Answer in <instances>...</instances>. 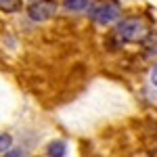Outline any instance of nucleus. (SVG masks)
<instances>
[{
    "label": "nucleus",
    "mask_w": 157,
    "mask_h": 157,
    "mask_svg": "<svg viewBox=\"0 0 157 157\" xmlns=\"http://www.w3.org/2000/svg\"><path fill=\"white\" fill-rule=\"evenodd\" d=\"M63 2L69 11H86L90 6V0H63Z\"/></svg>",
    "instance_id": "nucleus-6"
},
{
    "label": "nucleus",
    "mask_w": 157,
    "mask_h": 157,
    "mask_svg": "<svg viewBox=\"0 0 157 157\" xmlns=\"http://www.w3.org/2000/svg\"><path fill=\"white\" fill-rule=\"evenodd\" d=\"M11 149V136L9 134H0V153Z\"/></svg>",
    "instance_id": "nucleus-8"
},
{
    "label": "nucleus",
    "mask_w": 157,
    "mask_h": 157,
    "mask_svg": "<svg viewBox=\"0 0 157 157\" xmlns=\"http://www.w3.org/2000/svg\"><path fill=\"white\" fill-rule=\"evenodd\" d=\"M149 34V27L143 19H136V17H130V19H124L117 23L113 36L117 38L120 42H143Z\"/></svg>",
    "instance_id": "nucleus-1"
},
{
    "label": "nucleus",
    "mask_w": 157,
    "mask_h": 157,
    "mask_svg": "<svg viewBox=\"0 0 157 157\" xmlns=\"http://www.w3.org/2000/svg\"><path fill=\"white\" fill-rule=\"evenodd\" d=\"M120 17V4L117 2H103L97 9H92V19L101 25H107Z\"/></svg>",
    "instance_id": "nucleus-3"
},
{
    "label": "nucleus",
    "mask_w": 157,
    "mask_h": 157,
    "mask_svg": "<svg viewBox=\"0 0 157 157\" xmlns=\"http://www.w3.org/2000/svg\"><path fill=\"white\" fill-rule=\"evenodd\" d=\"M65 153H67V147H65V143H61V140H57V143H50V147H48V155H50V157H65Z\"/></svg>",
    "instance_id": "nucleus-5"
},
{
    "label": "nucleus",
    "mask_w": 157,
    "mask_h": 157,
    "mask_svg": "<svg viewBox=\"0 0 157 157\" xmlns=\"http://www.w3.org/2000/svg\"><path fill=\"white\" fill-rule=\"evenodd\" d=\"M57 13V0H29L27 15L34 21H48Z\"/></svg>",
    "instance_id": "nucleus-2"
},
{
    "label": "nucleus",
    "mask_w": 157,
    "mask_h": 157,
    "mask_svg": "<svg viewBox=\"0 0 157 157\" xmlns=\"http://www.w3.org/2000/svg\"><path fill=\"white\" fill-rule=\"evenodd\" d=\"M145 44V59H151V61H157V32L155 34H147V38L143 40Z\"/></svg>",
    "instance_id": "nucleus-4"
},
{
    "label": "nucleus",
    "mask_w": 157,
    "mask_h": 157,
    "mask_svg": "<svg viewBox=\"0 0 157 157\" xmlns=\"http://www.w3.org/2000/svg\"><path fill=\"white\" fill-rule=\"evenodd\" d=\"M151 82H153V84L157 86V65H155V69L151 71Z\"/></svg>",
    "instance_id": "nucleus-9"
},
{
    "label": "nucleus",
    "mask_w": 157,
    "mask_h": 157,
    "mask_svg": "<svg viewBox=\"0 0 157 157\" xmlns=\"http://www.w3.org/2000/svg\"><path fill=\"white\" fill-rule=\"evenodd\" d=\"M0 9L4 13H17L21 11V0H0Z\"/></svg>",
    "instance_id": "nucleus-7"
}]
</instances>
